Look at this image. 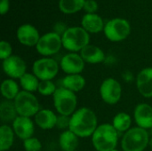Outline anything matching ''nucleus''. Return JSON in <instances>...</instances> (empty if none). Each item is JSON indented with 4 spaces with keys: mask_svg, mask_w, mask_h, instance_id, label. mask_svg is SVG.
Here are the masks:
<instances>
[{
    "mask_svg": "<svg viewBox=\"0 0 152 151\" xmlns=\"http://www.w3.org/2000/svg\"><path fill=\"white\" fill-rule=\"evenodd\" d=\"M98 125V118L95 112L90 108L82 107L70 116L69 130L78 138H88L92 137Z\"/></svg>",
    "mask_w": 152,
    "mask_h": 151,
    "instance_id": "obj_1",
    "label": "nucleus"
},
{
    "mask_svg": "<svg viewBox=\"0 0 152 151\" xmlns=\"http://www.w3.org/2000/svg\"><path fill=\"white\" fill-rule=\"evenodd\" d=\"M119 133L112 124L98 125L92 135V143L96 151H112L117 150Z\"/></svg>",
    "mask_w": 152,
    "mask_h": 151,
    "instance_id": "obj_2",
    "label": "nucleus"
},
{
    "mask_svg": "<svg viewBox=\"0 0 152 151\" xmlns=\"http://www.w3.org/2000/svg\"><path fill=\"white\" fill-rule=\"evenodd\" d=\"M62 47L69 53H80L90 43L89 33L82 27H70L61 36Z\"/></svg>",
    "mask_w": 152,
    "mask_h": 151,
    "instance_id": "obj_3",
    "label": "nucleus"
},
{
    "mask_svg": "<svg viewBox=\"0 0 152 151\" xmlns=\"http://www.w3.org/2000/svg\"><path fill=\"white\" fill-rule=\"evenodd\" d=\"M150 135L148 130L141 127H132L124 133L121 140L123 151H144L149 146Z\"/></svg>",
    "mask_w": 152,
    "mask_h": 151,
    "instance_id": "obj_4",
    "label": "nucleus"
},
{
    "mask_svg": "<svg viewBox=\"0 0 152 151\" xmlns=\"http://www.w3.org/2000/svg\"><path fill=\"white\" fill-rule=\"evenodd\" d=\"M55 110L59 115L70 117L77 109V96L75 93L61 86L53 95Z\"/></svg>",
    "mask_w": 152,
    "mask_h": 151,
    "instance_id": "obj_5",
    "label": "nucleus"
},
{
    "mask_svg": "<svg viewBox=\"0 0 152 151\" xmlns=\"http://www.w3.org/2000/svg\"><path fill=\"white\" fill-rule=\"evenodd\" d=\"M19 116L32 117L41 109L40 104L33 93L21 90L13 101Z\"/></svg>",
    "mask_w": 152,
    "mask_h": 151,
    "instance_id": "obj_6",
    "label": "nucleus"
},
{
    "mask_svg": "<svg viewBox=\"0 0 152 151\" xmlns=\"http://www.w3.org/2000/svg\"><path fill=\"white\" fill-rule=\"evenodd\" d=\"M105 36L111 42H121L128 37L131 33V26L128 20L123 18L110 20L104 26Z\"/></svg>",
    "mask_w": 152,
    "mask_h": 151,
    "instance_id": "obj_7",
    "label": "nucleus"
},
{
    "mask_svg": "<svg viewBox=\"0 0 152 151\" xmlns=\"http://www.w3.org/2000/svg\"><path fill=\"white\" fill-rule=\"evenodd\" d=\"M60 63L51 57H43L34 61L32 73L40 80H53L59 73Z\"/></svg>",
    "mask_w": 152,
    "mask_h": 151,
    "instance_id": "obj_8",
    "label": "nucleus"
},
{
    "mask_svg": "<svg viewBox=\"0 0 152 151\" xmlns=\"http://www.w3.org/2000/svg\"><path fill=\"white\" fill-rule=\"evenodd\" d=\"M61 47V36L53 31L41 36L37 44L36 45L37 53L43 57H51L56 54Z\"/></svg>",
    "mask_w": 152,
    "mask_h": 151,
    "instance_id": "obj_9",
    "label": "nucleus"
},
{
    "mask_svg": "<svg viewBox=\"0 0 152 151\" xmlns=\"http://www.w3.org/2000/svg\"><path fill=\"white\" fill-rule=\"evenodd\" d=\"M100 95L105 103L109 105L117 104L122 97L121 84L113 77H107L100 86Z\"/></svg>",
    "mask_w": 152,
    "mask_h": 151,
    "instance_id": "obj_10",
    "label": "nucleus"
},
{
    "mask_svg": "<svg viewBox=\"0 0 152 151\" xmlns=\"http://www.w3.org/2000/svg\"><path fill=\"white\" fill-rule=\"evenodd\" d=\"M2 68L4 74L12 79H20L27 73V64L25 61L18 56L12 55L4 61H2Z\"/></svg>",
    "mask_w": 152,
    "mask_h": 151,
    "instance_id": "obj_11",
    "label": "nucleus"
},
{
    "mask_svg": "<svg viewBox=\"0 0 152 151\" xmlns=\"http://www.w3.org/2000/svg\"><path fill=\"white\" fill-rule=\"evenodd\" d=\"M86 67V62L78 53H69L60 61V68L66 75L81 74Z\"/></svg>",
    "mask_w": 152,
    "mask_h": 151,
    "instance_id": "obj_12",
    "label": "nucleus"
},
{
    "mask_svg": "<svg viewBox=\"0 0 152 151\" xmlns=\"http://www.w3.org/2000/svg\"><path fill=\"white\" fill-rule=\"evenodd\" d=\"M35 125V122H33L30 117L18 116L17 118L12 122V127L15 135L19 139L25 141L34 136Z\"/></svg>",
    "mask_w": 152,
    "mask_h": 151,
    "instance_id": "obj_13",
    "label": "nucleus"
},
{
    "mask_svg": "<svg viewBox=\"0 0 152 151\" xmlns=\"http://www.w3.org/2000/svg\"><path fill=\"white\" fill-rule=\"evenodd\" d=\"M16 36L21 44L28 47L36 46L40 39L38 30L33 25L28 23L22 24L18 28Z\"/></svg>",
    "mask_w": 152,
    "mask_h": 151,
    "instance_id": "obj_14",
    "label": "nucleus"
},
{
    "mask_svg": "<svg viewBox=\"0 0 152 151\" xmlns=\"http://www.w3.org/2000/svg\"><path fill=\"white\" fill-rule=\"evenodd\" d=\"M134 119L138 127L152 129V106L148 103L138 104L134 110Z\"/></svg>",
    "mask_w": 152,
    "mask_h": 151,
    "instance_id": "obj_15",
    "label": "nucleus"
},
{
    "mask_svg": "<svg viewBox=\"0 0 152 151\" xmlns=\"http://www.w3.org/2000/svg\"><path fill=\"white\" fill-rule=\"evenodd\" d=\"M139 93L144 98H152V67L142 69L136 77Z\"/></svg>",
    "mask_w": 152,
    "mask_h": 151,
    "instance_id": "obj_16",
    "label": "nucleus"
},
{
    "mask_svg": "<svg viewBox=\"0 0 152 151\" xmlns=\"http://www.w3.org/2000/svg\"><path fill=\"white\" fill-rule=\"evenodd\" d=\"M58 116L51 109H41L34 117L35 124L43 130H51L56 127Z\"/></svg>",
    "mask_w": 152,
    "mask_h": 151,
    "instance_id": "obj_17",
    "label": "nucleus"
},
{
    "mask_svg": "<svg viewBox=\"0 0 152 151\" xmlns=\"http://www.w3.org/2000/svg\"><path fill=\"white\" fill-rule=\"evenodd\" d=\"M84 61L88 64H99L105 61L106 55L102 48L94 44H88L79 53Z\"/></svg>",
    "mask_w": 152,
    "mask_h": 151,
    "instance_id": "obj_18",
    "label": "nucleus"
},
{
    "mask_svg": "<svg viewBox=\"0 0 152 151\" xmlns=\"http://www.w3.org/2000/svg\"><path fill=\"white\" fill-rule=\"evenodd\" d=\"M104 26L102 18L97 13H86L82 17L81 27L88 33H99L104 29Z\"/></svg>",
    "mask_w": 152,
    "mask_h": 151,
    "instance_id": "obj_19",
    "label": "nucleus"
},
{
    "mask_svg": "<svg viewBox=\"0 0 152 151\" xmlns=\"http://www.w3.org/2000/svg\"><path fill=\"white\" fill-rule=\"evenodd\" d=\"M18 112L16 110L13 101L4 100L0 103V119L3 125L12 124L17 118Z\"/></svg>",
    "mask_w": 152,
    "mask_h": 151,
    "instance_id": "obj_20",
    "label": "nucleus"
},
{
    "mask_svg": "<svg viewBox=\"0 0 152 151\" xmlns=\"http://www.w3.org/2000/svg\"><path fill=\"white\" fill-rule=\"evenodd\" d=\"M79 145V138L70 130L63 131L59 137V146L62 151H76Z\"/></svg>",
    "mask_w": 152,
    "mask_h": 151,
    "instance_id": "obj_21",
    "label": "nucleus"
},
{
    "mask_svg": "<svg viewBox=\"0 0 152 151\" xmlns=\"http://www.w3.org/2000/svg\"><path fill=\"white\" fill-rule=\"evenodd\" d=\"M62 87L73 92L78 93L82 91L86 84V78L81 74H75V75H66L62 78Z\"/></svg>",
    "mask_w": 152,
    "mask_h": 151,
    "instance_id": "obj_22",
    "label": "nucleus"
},
{
    "mask_svg": "<svg viewBox=\"0 0 152 151\" xmlns=\"http://www.w3.org/2000/svg\"><path fill=\"white\" fill-rule=\"evenodd\" d=\"M15 133L12 126L2 125L0 126V151L9 150L14 142Z\"/></svg>",
    "mask_w": 152,
    "mask_h": 151,
    "instance_id": "obj_23",
    "label": "nucleus"
},
{
    "mask_svg": "<svg viewBox=\"0 0 152 151\" xmlns=\"http://www.w3.org/2000/svg\"><path fill=\"white\" fill-rule=\"evenodd\" d=\"M20 92V86L14 79H4L1 84V94L4 100L14 101Z\"/></svg>",
    "mask_w": 152,
    "mask_h": 151,
    "instance_id": "obj_24",
    "label": "nucleus"
},
{
    "mask_svg": "<svg viewBox=\"0 0 152 151\" xmlns=\"http://www.w3.org/2000/svg\"><path fill=\"white\" fill-rule=\"evenodd\" d=\"M111 124L119 133H125L132 128V117L126 112H118L114 116Z\"/></svg>",
    "mask_w": 152,
    "mask_h": 151,
    "instance_id": "obj_25",
    "label": "nucleus"
},
{
    "mask_svg": "<svg viewBox=\"0 0 152 151\" xmlns=\"http://www.w3.org/2000/svg\"><path fill=\"white\" fill-rule=\"evenodd\" d=\"M20 85L21 86L23 91L28 93L37 92L40 80L33 74V73H26L20 79Z\"/></svg>",
    "mask_w": 152,
    "mask_h": 151,
    "instance_id": "obj_26",
    "label": "nucleus"
},
{
    "mask_svg": "<svg viewBox=\"0 0 152 151\" xmlns=\"http://www.w3.org/2000/svg\"><path fill=\"white\" fill-rule=\"evenodd\" d=\"M86 0H59V8L65 14H73L84 8Z\"/></svg>",
    "mask_w": 152,
    "mask_h": 151,
    "instance_id": "obj_27",
    "label": "nucleus"
},
{
    "mask_svg": "<svg viewBox=\"0 0 152 151\" xmlns=\"http://www.w3.org/2000/svg\"><path fill=\"white\" fill-rule=\"evenodd\" d=\"M57 88L53 80H44L40 81L37 92L43 96H53Z\"/></svg>",
    "mask_w": 152,
    "mask_h": 151,
    "instance_id": "obj_28",
    "label": "nucleus"
},
{
    "mask_svg": "<svg viewBox=\"0 0 152 151\" xmlns=\"http://www.w3.org/2000/svg\"><path fill=\"white\" fill-rule=\"evenodd\" d=\"M42 147V142L34 136L23 141V148L25 151H41Z\"/></svg>",
    "mask_w": 152,
    "mask_h": 151,
    "instance_id": "obj_29",
    "label": "nucleus"
},
{
    "mask_svg": "<svg viewBox=\"0 0 152 151\" xmlns=\"http://www.w3.org/2000/svg\"><path fill=\"white\" fill-rule=\"evenodd\" d=\"M12 55V47L11 44L7 41L2 40L0 42V59L2 61L6 60L7 58Z\"/></svg>",
    "mask_w": 152,
    "mask_h": 151,
    "instance_id": "obj_30",
    "label": "nucleus"
},
{
    "mask_svg": "<svg viewBox=\"0 0 152 151\" xmlns=\"http://www.w3.org/2000/svg\"><path fill=\"white\" fill-rule=\"evenodd\" d=\"M69 123H70V117L59 115L57 118L56 127L60 130L66 131V130H69Z\"/></svg>",
    "mask_w": 152,
    "mask_h": 151,
    "instance_id": "obj_31",
    "label": "nucleus"
},
{
    "mask_svg": "<svg viewBox=\"0 0 152 151\" xmlns=\"http://www.w3.org/2000/svg\"><path fill=\"white\" fill-rule=\"evenodd\" d=\"M83 9L86 13H95L98 10V4L95 0H86Z\"/></svg>",
    "mask_w": 152,
    "mask_h": 151,
    "instance_id": "obj_32",
    "label": "nucleus"
},
{
    "mask_svg": "<svg viewBox=\"0 0 152 151\" xmlns=\"http://www.w3.org/2000/svg\"><path fill=\"white\" fill-rule=\"evenodd\" d=\"M67 28H68L66 27V25H65L64 23H62V22H57V23L55 24V26H54V30H53V32L59 34L60 36H62L63 33L67 30Z\"/></svg>",
    "mask_w": 152,
    "mask_h": 151,
    "instance_id": "obj_33",
    "label": "nucleus"
},
{
    "mask_svg": "<svg viewBox=\"0 0 152 151\" xmlns=\"http://www.w3.org/2000/svg\"><path fill=\"white\" fill-rule=\"evenodd\" d=\"M10 7L9 0H0V13L1 15H4L8 12Z\"/></svg>",
    "mask_w": 152,
    "mask_h": 151,
    "instance_id": "obj_34",
    "label": "nucleus"
},
{
    "mask_svg": "<svg viewBox=\"0 0 152 151\" xmlns=\"http://www.w3.org/2000/svg\"><path fill=\"white\" fill-rule=\"evenodd\" d=\"M149 146H150L151 150H152V137L151 138V140H150V143H149Z\"/></svg>",
    "mask_w": 152,
    "mask_h": 151,
    "instance_id": "obj_35",
    "label": "nucleus"
},
{
    "mask_svg": "<svg viewBox=\"0 0 152 151\" xmlns=\"http://www.w3.org/2000/svg\"><path fill=\"white\" fill-rule=\"evenodd\" d=\"M112 151H119V150H112Z\"/></svg>",
    "mask_w": 152,
    "mask_h": 151,
    "instance_id": "obj_36",
    "label": "nucleus"
}]
</instances>
